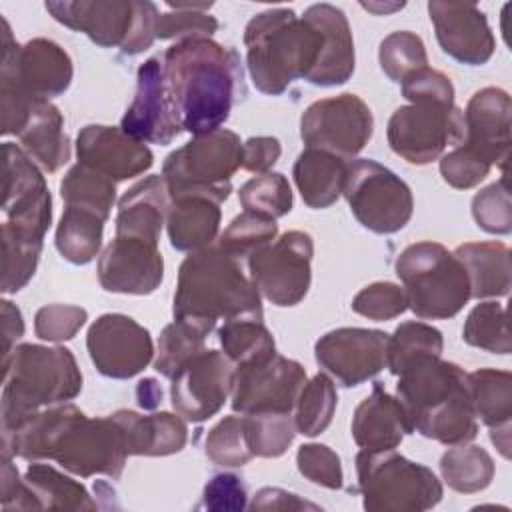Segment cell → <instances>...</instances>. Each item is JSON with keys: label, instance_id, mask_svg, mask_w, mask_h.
Returning a JSON list of instances; mask_svg holds the SVG:
<instances>
[{"label": "cell", "instance_id": "1", "mask_svg": "<svg viewBox=\"0 0 512 512\" xmlns=\"http://www.w3.org/2000/svg\"><path fill=\"white\" fill-rule=\"evenodd\" d=\"M2 452L30 462L54 460L82 478H120L130 456L124 430L112 416L88 418L74 404L48 406L12 434H2Z\"/></svg>", "mask_w": 512, "mask_h": 512}, {"label": "cell", "instance_id": "2", "mask_svg": "<svg viewBox=\"0 0 512 512\" xmlns=\"http://www.w3.org/2000/svg\"><path fill=\"white\" fill-rule=\"evenodd\" d=\"M162 66L182 130L194 136L218 130L244 94L238 52L212 38L172 44L162 56Z\"/></svg>", "mask_w": 512, "mask_h": 512}, {"label": "cell", "instance_id": "3", "mask_svg": "<svg viewBox=\"0 0 512 512\" xmlns=\"http://www.w3.org/2000/svg\"><path fill=\"white\" fill-rule=\"evenodd\" d=\"M174 318L184 320L206 336L216 322L262 320L260 292L244 276L238 260L220 246L190 252L178 270Z\"/></svg>", "mask_w": 512, "mask_h": 512}, {"label": "cell", "instance_id": "4", "mask_svg": "<svg viewBox=\"0 0 512 512\" xmlns=\"http://www.w3.org/2000/svg\"><path fill=\"white\" fill-rule=\"evenodd\" d=\"M412 432L446 446L476 438L478 424L470 400L468 374L440 356L424 358L402 374L396 384Z\"/></svg>", "mask_w": 512, "mask_h": 512}, {"label": "cell", "instance_id": "5", "mask_svg": "<svg viewBox=\"0 0 512 512\" xmlns=\"http://www.w3.org/2000/svg\"><path fill=\"white\" fill-rule=\"evenodd\" d=\"M246 62L254 86L270 96L282 94L296 78H308L316 68L324 38L304 16L290 8H270L256 14L244 30Z\"/></svg>", "mask_w": 512, "mask_h": 512}, {"label": "cell", "instance_id": "6", "mask_svg": "<svg viewBox=\"0 0 512 512\" xmlns=\"http://www.w3.org/2000/svg\"><path fill=\"white\" fill-rule=\"evenodd\" d=\"M2 368V434H12L42 408L64 404L82 390L76 358L62 346L18 344Z\"/></svg>", "mask_w": 512, "mask_h": 512}, {"label": "cell", "instance_id": "7", "mask_svg": "<svg viewBox=\"0 0 512 512\" xmlns=\"http://www.w3.org/2000/svg\"><path fill=\"white\" fill-rule=\"evenodd\" d=\"M394 268L404 284L408 308L422 320L452 318L470 300L462 262L438 242L410 244L400 252Z\"/></svg>", "mask_w": 512, "mask_h": 512}, {"label": "cell", "instance_id": "8", "mask_svg": "<svg viewBox=\"0 0 512 512\" xmlns=\"http://www.w3.org/2000/svg\"><path fill=\"white\" fill-rule=\"evenodd\" d=\"M242 166V142L236 132L218 128L194 136L170 152L162 164V178L170 200L202 196L224 202L232 192V176Z\"/></svg>", "mask_w": 512, "mask_h": 512}, {"label": "cell", "instance_id": "9", "mask_svg": "<svg viewBox=\"0 0 512 512\" xmlns=\"http://www.w3.org/2000/svg\"><path fill=\"white\" fill-rule=\"evenodd\" d=\"M356 472L364 508L370 512H422L442 500L436 474L394 450H360Z\"/></svg>", "mask_w": 512, "mask_h": 512}, {"label": "cell", "instance_id": "10", "mask_svg": "<svg viewBox=\"0 0 512 512\" xmlns=\"http://www.w3.org/2000/svg\"><path fill=\"white\" fill-rule=\"evenodd\" d=\"M52 18L86 34L102 48L118 46L124 54H140L156 40L158 8L148 0H76L46 2Z\"/></svg>", "mask_w": 512, "mask_h": 512}, {"label": "cell", "instance_id": "11", "mask_svg": "<svg viewBox=\"0 0 512 512\" xmlns=\"http://www.w3.org/2000/svg\"><path fill=\"white\" fill-rule=\"evenodd\" d=\"M2 234L42 246L52 222V196L36 162L16 144H2Z\"/></svg>", "mask_w": 512, "mask_h": 512}, {"label": "cell", "instance_id": "12", "mask_svg": "<svg viewBox=\"0 0 512 512\" xmlns=\"http://www.w3.org/2000/svg\"><path fill=\"white\" fill-rule=\"evenodd\" d=\"M342 194L356 220L376 234H394L412 218L410 186L370 158L348 162Z\"/></svg>", "mask_w": 512, "mask_h": 512}, {"label": "cell", "instance_id": "13", "mask_svg": "<svg viewBox=\"0 0 512 512\" xmlns=\"http://www.w3.org/2000/svg\"><path fill=\"white\" fill-rule=\"evenodd\" d=\"M0 24V92H18L42 100L64 94L74 72L68 52L46 38L16 44L6 18H0Z\"/></svg>", "mask_w": 512, "mask_h": 512}, {"label": "cell", "instance_id": "14", "mask_svg": "<svg viewBox=\"0 0 512 512\" xmlns=\"http://www.w3.org/2000/svg\"><path fill=\"white\" fill-rule=\"evenodd\" d=\"M386 136L392 152L406 162L430 164L448 146H458L464 140L462 110L446 102L416 100L394 110Z\"/></svg>", "mask_w": 512, "mask_h": 512}, {"label": "cell", "instance_id": "15", "mask_svg": "<svg viewBox=\"0 0 512 512\" xmlns=\"http://www.w3.org/2000/svg\"><path fill=\"white\" fill-rule=\"evenodd\" d=\"M314 242L302 230H288L248 258L250 280L274 306H296L308 292Z\"/></svg>", "mask_w": 512, "mask_h": 512}, {"label": "cell", "instance_id": "16", "mask_svg": "<svg viewBox=\"0 0 512 512\" xmlns=\"http://www.w3.org/2000/svg\"><path fill=\"white\" fill-rule=\"evenodd\" d=\"M374 118L356 94L312 102L300 118V138L308 148L326 150L344 160L354 158L372 138Z\"/></svg>", "mask_w": 512, "mask_h": 512}, {"label": "cell", "instance_id": "17", "mask_svg": "<svg viewBox=\"0 0 512 512\" xmlns=\"http://www.w3.org/2000/svg\"><path fill=\"white\" fill-rule=\"evenodd\" d=\"M306 370L296 360L270 354L236 366L232 382V410L240 414L258 412H292Z\"/></svg>", "mask_w": 512, "mask_h": 512}, {"label": "cell", "instance_id": "18", "mask_svg": "<svg viewBox=\"0 0 512 512\" xmlns=\"http://www.w3.org/2000/svg\"><path fill=\"white\" fill-rule=\"evenodd\" d=\"M236 366L218 350H202L172 376L170 398L176 414L190 422L212 418L232 392Z\"/></svg>", "mask_w": 512, "mask_h": 512}, {"label": "cell", "instance_id": "19", "mask_svg": "<svg viewBox=\"0 0 512 512\" xmlns=\"http://www.w3.org/2000/svg\"><path fill=\"white\" fill-rule=\"evenodd\" d=\"M86 348L96 370L116 380L140 374L154 356L150 332L126 314H102L88 328Z\"/></svg>", "mask_w": 512, "mask_h": 512}, {"label": "cell", "instance_id": "20", "mask_svg": "<svg viewBox=\"0 0 512 512\" xmlns=\"http://www.w3.org/2000/svg\"><path fill=\"white\" fill-rule=\"evenodd\" d=\"M120 128L144 144L160 146L170 144L182 132L158 56L140 64L136 72V94L122 116Z\"/></svg>", "mask_w": 512, "mask_h": 512}, {"label": "cell", "instance_id": "21", "mask_svg": "<svg viewBox=\"0 0 512 512\" xmlns=\"http://www.w3.org/2000/svg\"><path fill=\"white\" fill-rule=\"evenodd\" d=\"M388 334L370 328H336L314 346L316 362L342 386H358L386 368Z\"/></svg>", "mask_w": 512, "mask_h": 512}, {"label": "cell", "instance_id": "22", "mask_svg": "<svg viewBox=\"0 0 512 512\" xmlns=\"http://www.w3.org/2000/svg\"><path fill=\"white\" fill-rule=\"evenodd\" d=\"M164 278V260L156 242L116 236L98 258V282L108 292L152 294Z\"/></svg>", "mask_w": 512, "mask_h": 512}, {"label": "cell", "instance_id": "23", "mask_svg": "<svg viewBox=\"0 0 512 512\" xmlns=\"http://www.w3.org/2000/svg\"><path fill=\"white\" fill-rule=\"evenodd\" d=\"M428 14L444 54L466 66L486 64L496 48L486 14L474 4L428 2Z\"/></svg>", "mask_w": 512, "mask_h": 512}, {"label": "cell", "instance_id": "24", "mask_svg": "<svg viewBox=\"0 0 512 512\" xmlns=\"http://www.w3.org/2000/svg\"><path fill=\"white\" fill-rule=\"evenodd\" d=\"M76 156L80 164L114 182L140 176L154 164V154L144 142L104 124H88L78 132Z\"/></svg>", "mask_w": 512, "mask_h": 512}, {"label": "cell", "instance_id": "25", "mask_svg": "<svg viewBox=\"0 0 512 512\" xmlns=\"http://www.w3.org/2000/svg\"><path fill=\"white\" fill-rule=\"evenodd\" d=\"M464 140L460 142L490 166L506 170L510 156V96L502 88H482L472 94L462 112Z\"/></svg>", "mask_w": 512, "mask_h": 512}, {"label": "cell", "instance_id": "26", "mask_svg": "<svg viewBox=\"0 0 512 512\" xmlns=\"http://www.w3.org/2000/svg\"><path fill=\"white\" fill-rule=\"evenodd\" d=\"M304 18L324 38L320 60L306 82L314 86H338L350 80L354 74V40L344 12L332 4H314L306 8Z\"/></svg>", "mask_w": 512, "mask_h": 512}, {"label": "cell", "instance_id": "27", "mask_svg": "<svg viewBox=\"0 0 512 512\" xmlns=\"http://www.w3.org/2000/svg\"><path fill=\"white\" fill-rule=\"evenodd\" d=\"M406 434H412V426L404 406L376 382L354 410V442L362 450H394Z\"/></svg>", "mask_w": 512, "mask_h": 512}, {"label": "cell", "instance_id": "28", "mask_svg": "<svg viewBox=\"0 0 512 512\" xmlns=\"http://www.w3.org/2000/svg\"><path fill=\"white\" fill-rule=\"evenodd\" d=\"M168 206L170 196L164 178L160 174L146 176L120 198L116 236H136L158 244L162 226L166 224Z\"/></svg>", "mask_w": 512, "mask_h": 512}, {"label": "cell", "instance_id": "29", "mask_svg": "<svg viewBox=\"0 0 512 512\" xmlns=\"http://www.w3.org/2000/svg\"><path fill=\"white\" fill-rule=\"evenodd\" d=\"M110 416L124 430L130 456H168L186 446L188 428L180 414H138L132 410H118Z\"/></svg>", "mask_w": 512, "mask_h": 512}, {"label": "cell", "instance_id": "30", "mask_svg": "<svg viewBox=\"0 0 512 512\" xmlns=\"http://www.w3.org/2000/svg\"><path fill=\"white\" fill-rule=\"evenodd\" d=\"M18 138L22 150L46 172H56L70 160V140L64 132V116L50 100H34Z\"/></svg>", "mask_w": 512, "mask_h": 512}, {"label": "cell", "instance_id": "31", "mask_svg": "<svg viewBox=\"0 0 512 512\" xmlns=\"http://www.w3.org/2000/svg\"><path fill=\"white\" fill-rule=\"evenodd\" d=\"M220 216V204L210 198L186 196L170 200L166 230L172 248L180 252H196L212 246L218 236Z\"/></svg>", "mask_w": 512, "mask_h": 512}, {"label": "cell", "instance_id": "32", "mask_svg": "<svg viewBox=\"0 0 512 512\" xmlns=\"http://www.w3.org/2000/svg\"><path fill=\"white\" fill-rule=\"evenodd\" d=\"M348 162L336 154L318 148H306L294 162L292 176L302 200L310 208H328L344 188Z\"/></svg>", "mask_w": 512, "mask_h": 512}, {"label": "cell", "instance_id": "33", "mask_svg": "<svg viewBox=\"0 0 512 512\" xmlns=\"http://www.w3.org/2000/svg\"><path fill=\"white\" fill-rule=\"evenodd\" d=\"M462 262L470 298L506 296L510 290V250L502 242H466L454 250Z\"/></svg>", "mask_w": 512, "mask_h": 512}, {"label": "cell", "instance_id": "34", "mask_svg": "<svg viewBox=\"0 0 512 512\" xmlns=\"http://www.w3.org/2000/svg\"><path fill=\"white\" fill-rule=\"evenodd\" d=\"M470 400L476 418L490 430L510 426L512 418V374L496 368H480L468 374Z\"/></svg>", "mask_w": 512, "mask_h": 512}, {"label": "cell", "instance_id": "35", "mask_svg": "<svg viewBox=\"0 0 512 512\" xmlns=\"http://www.w3.org/2000/svg\"><path fill=\"white\" fill-rule=\"evenodd\" d=\"M104 218L76 206H66L58 228L56 248L72 264H88L102 246Z\"/></svg>", "mask_w": 512, "mask_h": 512}, {"label": "cell", "instance_id": "36", "mask_svg": "<svg viewBox=\"0 0 512 512\" xmlns=\"http://www.w3.org/2000/svg\"><path fill=\"white\" fill-rule=\"evenodd\" d=\"M26 484L34 492L38 508L48 510H94L96 502L90 498L88 490L60 474L48 464H30L24 474Z\"/></svg>", "mask_w": 512, "mask_h": 512}, {"label": "cell", "instance_id": "37", "mask_svg": "<svg viewBox=\"0 0 512 512\" xmlns=\"http://www.w3.org/2000/svg\"><path fill=\"white\" fill-rule=\"evenodd\" d=\"M440 472L446 484L460 494H474L490 486L494 478L492 456L474 444H456L440 458Z\"/></svg>", "mask_w": 512, "mask_h": 512}, {"label": "cell", "instance_id": "38", "mask_svg": "<svg viewBox=\"0 0 512 512\" xmlns=\"http://www.w3.org/2000/svg\"><path fill=\"white\" fill-rule=\"evenodd\" d=\"M442 348L444 340L438 328L424 322H404L388 336L386 368L398 376L424 358L442 356Z\"/></svg>", "mask_w": 512, "mask_h": 512}, {"label": "cell", "instance_id": "39", "mask_svg": "<svg viewBox=\"0 0 512 512\" xmlns=\"http://www.w3.org/2000/svg\"><path fill=\"white\" fill-rule=\"evenodd\" d=\"M60 196L66 206L84 208L108 220L116 200V182L78 162L62 178Z\"/></svg>", "mask_w": 512, "mask_h": 512}, {"label": "cell", "instance_id": "40", "mask_svg": "<svg viewBox=\"0 0 512 512\" xmlns=\"http://www.w3.org/2000/svg\"><path fill=\"white\" fill-rule=\"evenodd\" d=\"M248 448L260 458L282 456L296 436L292 412H258L242 414Z\"/></svg>", "mask_w": 512, "mask_h": 512}, {"label": "cell", "instance_id": "41", "mask_svg": "<svg viewBox=\"0 0 512 512\" xmlns=\"http://www.w3.org/2000/svg\"><path fill=\"white\" fill-rule=\"evenodd\" d=\"M336 402H338V396H336L334 382L326 374L320 372L312 380H306L294 404L296 432L304 436L322 434L332 422Z\"/></svg>", "mask_w": 512, "mask_h": 512}, {"label": "cell", "instance_id": "42", "mask_svg": "<svg viewBox=\"0 0 512 512\" xmlns=\"http://www.w3.org/2000/svg\"><path fill=\"white\" fill-rule=\"evenodd\" d=\"M218 340L236 366L276 352L274 338L262 320H228L218 328Z\"/></svg>", "mask_w": 512, "mask_h": 512}, {"label": "cell", "instance_id": "43", "mask_svg": "<svg viewBox=\"0 0 512 512\" xmlns=\"http://www.w3.org/2000/svg\"><path fill=\"white\" fill-rule=\"evenodd\" d=\"M462 338L474 348H482L492 354H510V334L506 324V310L500 302H480L466 316Z\"/></svg>", "mask_w": 512, "mask_h": 512}, {"label": "cell", "instance_id": "44", "mask_svg": "<svg viewBox=\"0 0 512 512\" xmlns=\"http://www.w3.org/2000/svg\"><path fill=\"white\" fill-rule=\"evenodd\" d=\"M240 204L246 212L280 218L292 210V190L286 176L278 172L260 174L240 186Z\"/></svg>", "mask_w": 512, "mask_h": 512}, {"label": "cell", "instance_id": "45", "mask_svg": "<svg viewBox=\"0 0 512 512\" xmlns=\"http://www.w3.org/2000/svg\"><path fill=\"white\" fill-rule=\"evenodd\" d=\"M378 62L392 82L402 84L410 74L428 66V56L418 34L410 30H398L380 42Z\"/></svg>", "mask_w": 512, "mask_h": 512}, {"label": "cell", "instance_id": "46", "mask_svg": "<svg viewBox=\"0 0 512 512\" xmlns=\"http://www.w3.org/2000/svg\"><path fill=\"white\" fill-rule=\"evenodd\" d=\"M206 334L196 326L176 320L164 326L158 338V354L154 360L156 372L166 378H172L180 366L204 350Z\"/></svg>", "mask_w": 512, "mask_h": 512}, {"label": "cell", "instance_id": "47", "mask_svg": "<svg viewBox=\"0 0 512 512\" xmlns=\"http://www.w3.org/2000/svg\"><path fill=\"white\" fill-rule=\"evenodd\" d=\"M276 234V220L244 210L222 232L218 246L236 260L250 258L254 252L268 246L276 238Z\"/></svg>", "mask_w": 512, "mask_h": 512}, {"label": "cell", "instance_id": "48", "mask_svg": "<svg viewBox=\"0 0 512 512\" xmlns=\"http://www.w3.org/2000/svg\"><path fill=\"white\" fill-rule=\"evenodd\" d=\"M174 12H164L158 16L156 38L160 40H190V38H210L218 30L214 16L204 10L210 4H170Z\"/></svg>", "mask_w": 512, "mask_h": 512}, {"label": "cell", "instance_id": "49", "mask_svg": "<svg viewBox=\"0 0 512 512\" xmlns=\"http://www.w3.org/2000/svg\"><path fill=\"white\" fill-rule=\"evenodd\" d=\"M206 456L224 468L244 466L254 458L246 442L242 416H226L208 432Z\"/></svg>", "mask_w": 512, "mask_h": 512}, {"label": "cell", "instance_id": "50", "mask_svg": "<svg viewBox=\"0 0 512 512\" xmlns=\"http://www.w3.org/2000/svg\"><path fill=\"white\" fill-rule=\"evenodd\" d=\"M472 216L488 234H508L512 230V204L506 176L476 192L472 198Z\"/></svg>", "mask_w": 512, "mask_h": 512}, {"label": "cell", "instance_id": "51", "mask_svg": "<svg viewBox=\"0 0 512 512\" xmlns=\"http://www.w3.org/2000/svg\"><path fill=\"white\" fill-rule=\"evenodd\" d=\"M42 246L2 234V292L14 294L24 288L36 272Z\"/></svg>", "mask_w": 512, "mask_h": 512}, {"label": "cell", "instance_id": "52", "mask_svg": "<svg viewBox=\"0 0 512 512\" xmlns=\"http://www.w3.org/2000/svg\"><path fill=\"white\" fill-rule=\"evenodd\" d=\"M408 308L404 288L394 282H374L362 288L354 300L352 310L370 320L382 322L400 316Z\"/></svg>", "mask_w": 512, "mask_h": 512}, {"label": "cell", "instance_id": "53", "mask_svg": "<svg viewBox=\"0 0 512 512\" xmlns=\"http://www.w3.org/2000/svg\"><path fill=\"white\" fill-rule=\"evenodd\" d=\"M296 464L300 474L318 486L340 490L344 484L340 456L326 444H302L296 454Z\"/></svg>", "mask_w": 512, "mask_h": 512}, {"label": "cell", "instance_id": "54", "mask_svg": "<svg viewBox=\"0 0 512 512\" xmlns=\"http://www.w3.org/2000/svg\"><path fill=\"white\" fill-rule=\"evenodd\" d=\"M88 312L72 304H48L42 306L34 316V332L40 340L64 342L72 340L84 326Z\"/></svg>", "mask_w": 512, "mask_h": 512}, {"label": "cell", "instance_id": "55", "mask_svg": "<svg viewBox=\"0 0 512 512\" xmlns=\"http://www.w3.org/2000/svg\"><path fill=\"white\" fill-rule=\"evenodd\" d=\"M490 164L476 156L466 146L458 144L454 150L440 158V174L446 184L458 190H468L478 186L490 172Z\"/></svg>", "mask_w": 512, "mask_h": 512}, {"label": "cell", "instance_id": "56", "mask_svg": "<svg viewBox=\"0 0 512 512\" xmlns=\"http://www.w3.org/2000/svg\"><path fill=\"white\" fill-rule=\"evenodd\" d=\"M402 96L410 102L434 100L454 104V86L446 74L434 68H420L410 74L402 84Z\"/></svg>", "mask_w": 512, "mask_h": 512}, {"label": "cell", "instance_id": "57", "mask_svg": "<svg viewBox=\"0 0 512 512\" xmlns=\"http://www.w3.org/2000/svg\"><path fill=\"white\" fill-rule=\"evenodd\" d=\"M246 486L230 472L216 474L208 480L202 494V508L216 512H234L246 508Z\"/></svg>", "mask_w": 512, "mask_h": 512}, {"label": "cell", "instance_id": "58", "mask_svg": "<svg viewBox=\"0 0 512 512\" xmlns=\"http://www.w3.org/2000/svg\"><path fill=\"white\" fill-rule=\"evenodd\" d=\"M2 508L40 510L34 492L30 490L26 480L18 476V468L12 464L8 452H2Z\"/></svg>", "mask_w": 512, "mask_h": 512}, {"label": "cell", "instance_id": "59", "mask_svg": "<svg viewBox=\"0 0 512 512\" xmlns=\"http://www.w3.org/2000/svg\"><path fill=\"white\" fill-rule=\"evenodd\" d=\"M280 142L272 136H254L242 144V168L254 174H266L280 158Z\"/></svg>", "mask_w": 512, "mask_h": 512}, {"label": "cell", "instance_id": "60", "mask_svg": "<svg viewBox=\"0 0 512 512\" xmlns=\"http://www.w3.org/2000/svg\"><path fill=\"white\" fill-rule=\"evenodd\" d=\"M252 510H318L316 504L302 500L298 494L286 492L282 488H262L256 492Z\"/></svg>", "mask_w": 512, "mask_h": 512}, {"label": "cell", "instance_id": "61", "mask_svg": "<svg viewBox=\"0 0 512 512\" xmlns=\"http://www.w3.org/2000/svg\"><path fill=\"white\" fill-rule=\"evenodd\" d=\"M24 334V320L18 306H14L10 300H2V338H4V356L6 360L12 350L16 348V340Z\"/></svg>", "mask_w": 512, "mask_h": 512}, {"label": "cell", "instance_id": "62", "mask_svg": "<svg viewBox=\"0 0 512 512\" xmlns=\"http://www.w3.org/2000/svg\"><path fill=\"white\" fill-rule=\"evenodd\" d=\"M136 398H138V404L146 410H152L158 406V402L162 400V390L158 386V382L154 378H146V380H140L138 382V388H136Z\"/></svg>", "mask_w": 512, "mask_h": 512}, {"label": "cell", "instance_id": "63", "mask_svg": "<svg viewBox=\"0 0 512 512\" xmlns=\"http://www.w3.org/2000/svg\"><path fill=\"white\" fill-rule=\"evenodd\" d=\"M404 6V2H400V4H390V6H386V4H362V8H366V10H370V12H374V14H388V12H394V10H400Z\"/></svg>", "mask_w": 512, "mask_h": 512}]
</instances>
